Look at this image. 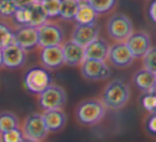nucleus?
Returning <instances> with one entry per match:
<instances>
[{"label": "nucleus", "mask_w": 156, "mask_h": 142, "mask_svg": "<svg viewBox=\"0 0 156 142\" xmlns=\"http://www.w3.org/2000/svg\"><path fill=\"white\" fill-rule=\"evenodd\" d=\"M12 18L14 19L15 23L18 25V27L19 26H29V23H30L29 8L17 9Z\"/></svg>", "instance_id": "obj_27"}, {"label": "nucleus", "mask_w": 156, "mask_h": 142, "mask_svg": "<svg viewBox=\"0 0 156 142\" xmlns=\"http://www.w3.org/2000/svg\"><path fill=\"white\" fill-rule=\"evenodd\" d=\"M47 133L48 130L46 128L41 113H33L26 118L23 133L26 140L32 142L41 141L46 137Z\"/></svg>", "instance_id": "obj_7"}, {"label": "nucleus", "mask_w": 156, "mask_h": 142, "mask_svg": "<svg viewBox=\"0 0 156 142\" xmlns=\"http://www.w3.org/2000/svg\"><path fill=\"white\" fill-rule=\"evenodd\" d=\"M23 142H32V141H29V140H23Z\"/></svg>", "instance_id": "obj_36"}, {"label": "nucleus", "mask_w": 156, "mask_h": 142, "mask_svg": "<svg viewBox=\"0 0 156 142\" xmlns=\"http://www.w3.org/2000/svg\"><path fill=\"white\" fill-rule=\"evenodd\" d=\"M155 113H156V111H155Z\"/></svg>", "instance_id": "obj_39"}, {"label": "nucleus", "mask_w": 156, "mask_h": 142, "mask_svg": "<svg viewBox=\"0 0 156 142\" xmlns=\"http://www.w3.org/2000/svg\"><path fill=\"white\" fill-rule=\"evenodd\" d=\"M154 74H155V76H156V72H155V73H154Z\"/></svg>", "instance_id": "obj_37"}, {"label": "nucleus", "mask_w": 156, "mask_h": 142, "mask_svg": "<svg viewBox=\"0 0 156 142\" xmlns=\"http://www.w3.org/2000/svg\"><path fill=\"white\" fill-rule=\"evenodd\" d=\"M23 140H25V137L19 128H15L1 134L2 142H23Z\"/></svg>", "instance_id": "obj_29"}, {"label": "nucleus", "mask_w": 156, "mask_h": 142, "mask_svg": "<svg viewBox=\"0 0 156 142\" xmlns=\"http://www.w3.org/2000/svg\"><path fill=\"white\" fill-rule=\"evenodd\" d=\"M86 2L96 11L97 14H103L113 8L116 0H86Z\"/></svg>", "instance_id": "obj_24"}, {"label": "nucleus", "mask_w": 156, "mask_h": 142, "mask_svg": "<svg viewBox=\"0 0 156 142\" xmlns=\"http://www.w3.org/2000/svg\"><path fill=\"white\" fill-rule=\"evenodd\" d=\"M67 95L61 86L51 84L47 89L39 93V105L46 110L62 109L66 103Z\"/></svg>", "instance_id": "obj_3"}, {"label": "nucleus", "mask_w": 156, "mask_h": 142, "mask_svg": "<svg viewBox=\"0 0 156 142\" xmlns=\"http://www.w3.org/2000/svg\"><path fill=\"white\" fill-rule=\"evenodd\" d=\"M61 47H62L64 64L68 66H79L85 60L84 48L72 40L66 41Z\"/></svg>", "instance_id": "obj_14"}, {"label": "nucleus", "mask_w": 156, "mask_h": 142, "mask_svg": "<svg viewBox=\"0 0 156 142\" xmlns=\"http://www.w3.org/2000/svg\"><path fill=\"white\" fill-rule=\"evenodd\" d=\"M149 14H150L151 18L156 23V0L152 2V4L150 5V9H149Z\"/></svg>", "instance_id": "obj_32"}, {"label": "nucleus", "mask_w": 156, "mask_h": 142, "mask_svg": "<svg viewBox=\"0 0 156 142\" xmlns=\"http://www.w3.org/2000/svg\"><path fill=\"white\" fill-rule=\"evenodd\" d=\"M41 62L48 69L60 68L62 65H64L62 47L54 46V47L43 48L41 51Z\"/></svg>", "instance_id": "obj_15"}, {"label": "nucleus", "mask_w": 156, "mask_h": 142, "mask_svg": "<svg viewBox=\"0 0 156 142\" xmlns=\"http://www.w3.org/2000/svg\"><path fill=\"white\" fill-rule=\"evenodd\" d=\"M109 46L103 38H96L84 48L85 60L102 61L104 62L108 56Z\"/></svg>", "instance_id": "obj_16"}, {"label": "nucleus", "mask_w": 156, "mask_h": 142, "mask_svg": "<svg viewBox=\"0 0 156 142\" xmlns=\"http://www.w3.org/2000/svg\"><path fill=\"white\" fill-rule=\"evenodd\" d=\"M134 82L140 90L151 92L156 86V76L153 72L144 69L135 74Z\"/></svg>", "instance_id": "obj_18"}, {"label": "nucleus", "mask_w": 156, "mask_h": 142, "mask_svg": "<svg viewBox=\"0 0 156 142\" xmlns=\"http://www.w3.org/2000/svg\"><path fill=\"white\" fill-rule=\"evenodd\" d=\"M38 33V46L43 48L62 46L64 40V31L58 25L46 21L37 28Z\"/></svg>", "instance_id": "obj_4"}, {"label": "nucleus", "mask_w": 156, "mask_h": 142, "mask_svg": "<svg viewBox=\"0 0 156 142\" xmlns=\"http://www.w3.org/2000/svg\"><path fill=\"white\" fill-rule=\"evenodd\" d=\"M16 10V6L14 5L12 0H0V17L2 18L13 17Z\"/></svg>", "instance_id": "obj_28"}, {"label": "nucleus", "mask_w": 156, "mask_h": 142, "mask_svg": "<svg viewBox=\"0 0 156 142\" xmlns=\"http://www.w3.org/2000/svg\"><path fill=\"white\" fill-rule=\"evenodd\" d=\"M35 1H36V2H39V3H41V2H44L45 0H35Z\"/></svg>", "instance_id": "obj_34"}, {"label": "nucleus", "mask_w": 156, "mask_h": 142, "mask_svg": "<svg viewBox=\"0 0 156 142\" xmlns=\"http://www.w3.org/2000/svg\"><path fill=\"white\" fill-rule=\"evenodd\" d=\"M79 5H80V2L76 0H62L58 16L64 20H72L76 17Z\"/></svg>", "instance_id": "obj_21"}, {"label": "nucleus", "mask_w": 156, "mask_h": 142, "mask_svg": "<svg viewBox=\"0 0 156 142\" xmlns=\"http://www.w3.org/2000/svg\"><path fill=\"white\" fill-rule=\"evenodd\" d=\"M18 128V119L11 111L0 113V133L3 134L9 130Z\"/></svg>", "instance_id": "obj_22"}, {"label": "nucleus", "mask_w": 156, "mask_h": 142, "mask_svg": "<svg viewBox=\"0 0 156 142\" xmlns=\"http://www.w3.org/2000/svg\"><path fill=\"white\" fill-rule=\"evenodd\" d=\"M97 17L98 14L96 13V11L86 1H82L80 2L74 20L78 23V25H93L96 23Z\"/></svg>", "instance_id": "obj_19"}, {"label": "nucleus", "mask_w": 156, "mask_h": 142, "mask_svg": "<svg viewBox=\"0 0 156 142\" xmlns=\"http://www.w3.org/2000/svg\"><path fill=\"white\" fill-rule=\"evenodd\" d=\"M2 51V66L9 69L20 68L26 62L27 53L26 50L17 46L16 43H11L10 46L3 48Z\"/></svg>", "instance_id": "obj_9"}, {"label": "nucleus", "mask_w": 156, "mask_h": 142, "mask_svg": "<svg viewBox=\"0 0 156 142\" xmlns=\"http://www.w3.org/2000/svg\"><path fill=\"white\" fill-rule=\"evenodd\" d=\"M0 142H2V141H1V139H0Z\"/></svg>", "instance_id": "obj_38"}, {"label": "nucleus", "mask_w": 156, "mask_h": 142, "mask_svg": "<svg viewBox=\"0 0 156 142\" xmlns=\"http://www.w3.org/2000/svg\"><path fill=\"white\" fill-rule=\"evenodd\" d=\"M107 31L112 38L122 43L133 34V23L125 15L116 14L109 18Z\"/></svg>", "instance_id": "obj_6"}, {"label": "nucleus", "mask_w": 156, "mask_h": 142, "mask_svg": "<svg viewBox=\"0 0 156 142\" xmlns=\"http://www.w3.org/2000/svg\"><path fill=\"white\" fill-rule=\"evenodd\" d=\"M107 57L109 58L112 64L120 68L129 66L134 61V56L129 52L125 43H118L109 47Z\"/></svg>", "instance_id": "obj_13"}, {"label": "nucleus", "mask_w": 156, "mask_h": 142, "mask_svg": "<svg viewBox=\"0 0 156 142\" xmlns=\"http://www.w3.org/2000/svg\"><path fill=\"white\" fill-rule=\"evenodd\" d=\"M106 107L99 100L83 101L76 109V118L82 124L94 125L104 118Z\"/></svg>", "instance_id": "obj_2"}, {"label": "nucleus", "mask_w": 156, "mask_h": 142, "mask_svg": "<svg viewBox=\"0 0 156 142\" xmlns=\"http://www.w3.org/2000/svg\"><path fill=\"white\" fill-rule=\"evenodd\" d=\"M28 8H29V12H30L29 26L34 28H38L47 21L48 16L46 14L41 3L34 2V3L31 4L30 6H28Z\"/></svg>", "instance_id": "obj_20"}, {"label": "nucleus", "mask_w": 156, "mask_h": 142, "mask_svg": "<svg viewBox=\"0 0 156 142\" xmlns=\"http://www.w3.org/2000/svg\"><path fill=\"white\" fill-rule=\"evenodd\" d=\"M43 119L48 132H56L64 127L67 118L62 109H54L46 110L43 113Z\"/></svg>", "instance_id": "obj_17"}, {"label": "nucleus", "mask_w": 156, "mask_h": 142, "mask_svg": "<svg viewBox=\"0 0 156 142\" xmlns=\"http://www.w3.org/2000/svg\"><path fill=\"white\" fill-rule=\"evenodd\" d=\"M99 28L96 23L93 25H76L71 35V40L79 46L85 48L87 45L98 38Z\"/></svg>", "instance_id": "obj_12"}, {"label": "nucleus", "mask_w": 156, "mask_h": 142, "mask_svg": "<svg viewBox=\"0 0 156 142\" xmlns=\"http://www.w3.org/2000/svg\"><path fill=\"white\" fill-rule=\"evenodd\" d=\"M12 2L16 6V9H23L28 8V6H30L36 1L35 0H12Z\"/></svg>", "instance_id": "obj_30"}, {"label": "nucleus", "mask_w": 156, "mask_h": 142, "mask_svg": "<svg viewBox=\"0 0 156 142\" xmlns=\"http://www.w3.org/2000/svg\"><path fill=\"white\" fill-rule=\"evenodd\" d=\"M61 4H62V0H45L44 2H41V5L48 18L49 17L52 18V17H56L60 15Z\"/></svg>", "instance_id": "obj_25"}, {"label": "nucleus", "mask_w": 156, "mask_h": 142, "mask_svg": "<svg viewBox=\"0 0 156 142\" xmlns=\"http://www.w3.org/2000/svg\"><path fill=\"white\" fill-rule=\"evenodd\" d=\"M81 73L86 80L101 81L111 75V69L102 61L84 60L81 64Z\"/></svg>", "instance_id": "obj_8"}, {"label": "nucleus", "mask_w": 156, "mask_h": 142, "mask_svg": "<svg viewBox=\"0 0 156 142\" xmlns=\"http://www.w3.org/2000/svg\"><path fill=\"white\" fill-rule=\"evenodd\" d=\"M129 98V88L121 80H114L107 84L102 95V103L111 109H120Z\"/></svg>", "instance_id": "obj_1"}, {"label": "nucleus", "mask_w": 156, "mask_h": 142, "mask_svg": "<svg viewBox=\"0 0 156 142\" xmlns=\"http://www.w3.org/2000/svg\"><path fill=\"white\" fill-rule=\"evenodd\" d=\"M14 43V30L3 21H0V50Z\"/></svg>", "instance_id": "obj_23"}, {"label": "nucleus", "mask_w": 156, "mask_h": 142, "mask_svg": "<svg viewBox=\"0 0 156 142\" xmlns=\"http://www.w3.org/2000/svg\"><path fill=\"white\" fill-rule=\"evenodd\" d=\"M52 84V78L45 68L35 67L30 69L25 76V85L29 91L33 93L43 92Z\"/></svg>", "instance_id": "obj_5"}, {"label": "nucleus", "mask_w": 156, "mask_h": 142, "mask_svg": "<svg viewBox=\"0 0 156 142\" xmlns=\"http://www.w3.org/2000/svg\"><path fill=\"white\" fill-rule=\"evenodd\" d=\"M2 66V51L0 50V67Z\"/></svg>", "instance_id": "obj_33"}, {"label": "nucleus", "mask_w": 156, "mask_h": 142, "mask_svg": "<svg viewBox=\"0 0 156 142\" xmlns=\"http://www.w3.org/2000/svg\"><path fill=\"white\" fill-rule=\"evenodd\" d=\"M14 43L26 51L38 46L37 28L31 26H19L14 31Z\"/></svg>", "instance_id": "obj_10"}, {"label": "nucleus", "mask_w": 156, "mask_h": 142, "mask_svg": "<svg viewBox=\"0 0 156 142\" xmlns=\"http://www.w3.org/2000/svg\"><path fill=\"white\" fill-rule=\"evenodd\" d=\"M76 1H79V2H82V1H86V0H76Z\"/></svg>", "instance_id": "obj_35"}, {"label": "nucleus", "mask_w": 156, "mask_h": 142, "mask_svg": "<svg viewBox=\"0 0 156 142\" xmlns=\"http://www.w3.org/2000/svg\"><path fill=\"white\" fill-rule=\"evenodd\" d=\"M125 45L134 58L144 57L151 48V39L146 32H136L125 40Z\"/></svg>", "instance_id": "obj_11"}, {"label": "nucleus", "mask_w": 156, "mask_h": 142, "mask_svg": "<svg viewBox=\"0 0 156 142\" xmlns=\"http://www.w3.org/2000/svg\"><path fill=\"white\" fill-rule=\"evenodd\" d=\"M144 69L153 73L156 72V47H151L144 56Z\"/></svg>", "instance_id": "obj_26"}, {"label": "nucleus", "mask_w": 156, "mask_h": 142, "mask_svg": "<svg viewBox=\"0 0 156 142\" xmlns=\"http://www.w3.org/2000/svg\"><path fill=\"white\" fill-rule=\"evenodd\" d=\"M148 130H150L152 134H155L156 135V113L154 116L150 118L148 122Z\"/></svg>", "instance_id": "obj_31"}]
</instances>
